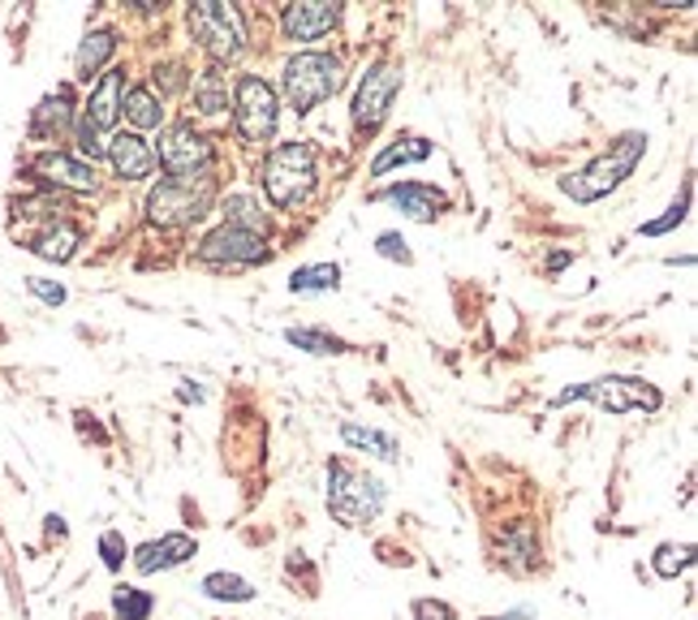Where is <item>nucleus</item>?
<instances>
[{"instance_id":"obj_29","label":"nucleus","mask_w":698,"mask_h":620,"mask_svg":"<svg viewBox=\"0 0 698 620\" xmlns=\"http://www.w3.org/2000/svg\"><path fill=\"white\" fill-rule=\"evenodd\" d=\"M285 341L294 345V350H306V354H345L350 345L333 336V332H324V327H285Z\"/></svg>"},{"instance_id":"obj_18","label":"nucleus","mask_w":698,"mask_h":620,"mask_svg":"<svg viewBox=\"0 0 698 620\" xmlns=\"http://www.w3.org/2000/svg\"><path fill=\"white\" fill-rule=\"evenodd\" d=\"M78 246H82V229H78V225H69V220L48 225V229L31 242L35 255H39V259H48V263H69L73 255H78Z\"/></svg>"},{"instance_id":"obj_5","label":"nucleus","mask_w":698,"mask_h":620,"mask_svg":"<svg viewBox=\"0 0 698 620\" xmlns=\"http://www.w3.org/2000/svg\"><path fill=\"white\" fill-rule=\"evenodd\" d=\"M272 207H294L311 195L315 186V147L311 142H281L267 151L264 168H259Z\"/></svg>"},{"instance_id":"obj_10","label":"nucleus","mask_w":698,"mask_h":620,"mask_svg":"<svg viewBox=\"0 0 698 620\" xmlns=\"http://www.w3.org/2000/svg\"><path fill=\"white\" fill-rule=\"evenodd\" d=\"M216 160L212 138L195 130V121H173L160 138V156L156 164H165L173 177H203Z\"/></svg>"},{"instance_id":"obj_17","label":"nucleus","mask_w":698,"mask_h":620,"mask_svg":"<svg viewBox=\"0 0 698 620\" xmlns=\"http://www.w3.org/2000/svg\"><path fill=\"white\" fill-rule=\"evenodd\" d=\"M199 552V543L190 534H165V539H151L134 552V569L138 573H160V569H177L186 564L190 555Z\"/></svg>"},{"instance_id":"obj_33","label":"nucleus","mask_w":698,"mask_h":620,"mask_svg":"<svg viewBox=\"0 0 698 620\" xmlns=\"http://www.w3.org/2000/svg\"><path fill=\"white\" fill-rule=\"evenodd\" d=\"M375 255H380V259H389V263H405V267L414 263V255H410V242H405L401 233H380V237H375Z\"/></svg>"},{"instance_id":"obj_16","label":"nucleus","mask_w":698,"mask_h":620,"mask_svg":"<svg viewBox=\"0 0 698 620\" xmlns=\"http://www.w3.org/2000/svg\"><path fill=\"white\" fill-rule=\"evenodd\" d=\"M108 160H112V173L121 181H142V177L156 173V151L142 134H117L108 142Z\"/></svg>"},{"instance_id":"obj_23","label":"nucleus","mask_w":698,"mask_h":620,"mask_svg":"<svg viewBox=\"0 0 698 620\" xmlns=\"http://www.w3.org/2000/svg\"><path fill=\"white\" fill-rule=\"evenodd\" d=\"M341 289V267L336 263H306L289 276V294L315 297V294H336Z\"/></svg>"},{"instance_id":"obj_31","label":"nucleus","mask_w":698,"mask_h":620,"mask_svg":"<svg viewBox=\"0 0 698 620\" xmlns=\"http://www.w3.org/2000/svg\"><path fill=\"white\" fill-rule=\"evenodd\" d=\"M156 608V599L138 587H117L112 590V617L117 620H147Z\"/></svg>"},{"instance_id":"obj_36","label":"nucleus","mask_w":698,"mask_h":620,"mask_svg":"<svg viewBox=\"0 0 698 620\" xmlns=\"http://www.w3.org/2000/svg\"><path fill=\"white\" fill-rule=\"evenodd\" d=\"M410 612H414V620H458V608L444 599H414Z\"/></svg>"},{"instance_id":"obj_2","label":"nucleus","mask_w":698,"mask_h":620,"mask_svg":"<svg viewBox=\"0 0 698 620\" xmlns=\"http://www.w3.org/2000/svg\"><path fill=\"white\" fill-rule=\"evenodd\" d=\"M212 203H216V181L207 173L203 177H168L147 195V220L156 229H181V225L203 220L212 211Z\"/></svg>"},{"instance_id":"obj_35","label":"nucleus","mask_w":698,"mask_h":620,"mask_svg":"<svg viewBox=\"0 0 698 620\" xmlns=\"http://www.w3.org/2000/svg\"><path fill=\"white\" fill-rule=\"evenodd\" d=\"M73 138H78V151L82 156H91V160H100V156H108V142L100 138V130H91L82 117L73 121Z\"/></svg>"},{"instance_id":"obj_8","label":"nucleus","mask_w":698,"mask_h":620,"mask_svg":"<svg viewBox=\"0 0 698 620\" xmlns=\"http://www.w3.org/2000/svg\"><path fill=\"white\" fill-rule=\"evenodd\" d=\"M186 22H190V35L199 39L203 52H212L216 66H229L246 52V31H242V18L233 4H220V0L190 4Z\"/></svg>"},{"instance_id":"obj_3","label":"nucleus","mask_w":698,"mask_h":620,"mask_svg":"<svg viewBox=\"0 0 698 620\" xmlns=\"http://www.w3.org/2000/svg\"><path fill=\"white\" fill-rule=\"evenodd\" d=\"M281 91H285V104L298 117H306L324 99H333L341 91V61H336L333 52H298V57L285 61Z\"/></svg>"},{"instance_id":"obj_28","label":"nucleus","mask_w":698,"mask_h":620,"mask_svg":"<svg viewBox=\"0 0 698 620\" xmlns=\"http://www.w3.org/2000/svg\"><path fill=\"white\" fill-rule=\"evenodd\" d=\"M195 108H199L203 117H216V112L229 108V78L220 69L203 73L199 82H195Z\"/></svg>"},{"instance_id":"obj_27","label":"nucleus","mask_w":698,"mask_h":620,"mask_svg":"<svg viewBox=\"0 0 698 620\" xmlns=\"http://www.w3.org/2000/svg\"><path fill=\"white\" fill-rule=\"evenodd\" d=\"M203 594L216 599V603H250L255 587L242 578V573H207L203 578Z\"/></svg>"},{"instance_id":"obj_12","label":"nucleus","mask_w":698,"mask_h":620,"mask_svg":"<svg viewBox=\"0 0 698 620\" xmlns=\"http://www.w3.org/2000/svg\"><path fill=\"white\" fill-rule=\"evenodd\" d=\"M341 22V4H328V0H306V4H285L281 13V31L294 43H315L333 31Z\"/></svg>"},{"instance_id":"obj_7","label":"nucleus","mask_w":698,"mask_h":620,"mask_svg":"<svg viewBox=\"0 0 698 620\" xmlns=\"http://www.w3.org/2000/svg\"><path fill=\"white\" fill-rule=\"evenodd\" d=\"M233 126L246 142H272V134L281 126V96L276 87L259 73H242L233 87Z\"/></svg>"},{"instance_id":"obj_19","label":"nucleus","mask_w":698,"mask_h":620,"mask_svg":"<svg viewBox=\"0 0 698 620\" xmlns=\"http://www.w3.org/2000/svg\"><path fill=\"white\" fill-rule=\"evenodd\" d=\"M341 440L350 444V449H358V453H371V457L380 461H401V444L389 435V431H375V426H363V423H341Z\"/></svg>"},{"instance_id":"obj_1","label":"nucleus","mask_w":698,"mask_h":620,"mask_svg":"<svg viewBox=\"0 0 698 620\" xmlns=\"http://www.w3.org/2000/svg\"><path fill=\"white\" fill-rule=\"evenodd\" d=\"M642 151H647V134H621L617 138V147L608 151V156H599L591 160L582 173H566L557 186L566 190L569 198H578V203H596V198L612 195L626 177L633 173V164L642 160Z\"/></svg>"},{"instance_id":"obj_25","label":"nucleus","mask_w":698,"mask_h":620,"mask_svg":"<svg viewBox=\"0 0 698 620\" xmlns=\"http://www.w3.org/2000/svg\"><path fill=\"white\" fill-rule=\"evenodd\" d=\"M504 560H509V569H518V573H531L534 569V555H539V539H534L531 522H518L509 534H504Z\"/></svg>"},{"instance_id":"obj_34","label":"nucleus","mask_w":698,"mask_h":620,"mask_svg":"<svg viewBox=\"0 0 698 620\" xmlns=\"http://www.w3.org/2000/svg\"><path fill=\"white\" fill-rule=\"evenodd\" d=\"M126 552H130V548H126V534H121V530H104L100 534L104 569H112V573H117V569L126 564Z\"/></svg>"},{"instance_id":"obj_4","label":"nucleus","mask_w":698,"mask_h":620,"mask_svg":"<svg viewBox=\"0 0 698 620\" xmlns=\"http://www.w3.org/2000/svg\"><path fill=\"white\" fill-rule=\"evenodd\" d=\"M384 483L345 461H328V513L341 525H371L384 509Z\"/></svg>"},{"instance_id":"obj_40","label":"nucleus","mask_w":698,"mask_h":620,"mask_svg":"<svg viewBox=\"0 0 698 620\" xmlns=\"http://www.w3.org/2000/svg\"><path fill=\"white\" fill-rule=\"evenodd\" d=\"M483 620H531V612H504V617H483Z\"/></svg>"},{"instance_id":"obj_20","label":"nucleus","mask_w":698,"mask_h":620,"mask_svg":"<svg viewBox=\"0 0 698 620\" xmlns=\"http://www.w3.org/2000/svg\"><path fill=\"white\" fill-rule=\"evenodd\" d=\"M121 117L134 126V134L138 130H160V126H165V104H160V96H156L151 87H134V91H126Z\"/></svg>"},{"instance_id":"obj_39","label":"nucleus","mask_w":698,"mask_h":620,"mask_svg":"<svg viewBox=\"0 0 698 620\" xmlns=\"http://www.w3.org/2000/svg\"><path fill=\"white\" fill-rule=\"evenodd\" d=\"M569 259H573L569 250H561V255H552V259H548V272H561V267H566Z\"/></svg>"},{"instance_id":"obj_30","label":"nucleus","mask_w":698,"mask_h":620,"mask_svg":"<svg viewBox=\"0 0 698 620\" xmlns=\"http://www.w3.org/2000/svg\"><path fill=\"white\" fill-rule=\"evenodd\" d=\"M690 564H695V548H690V543H660L656 555H651V569H656L660 578H668V582L681 578Z\"/></svg>"},{"instance_id":"obj_21","label":"nucleus","mask_w":698,"mask_h":620,"mask_svg":"<svg viewBox=\"0 0 698 620\" xmlns=\"http://www.w3.org/2000/svg\"><path fill=\"white\" fill-rule=\"evenodd\" d=\"M432 160V142L427 138H397L393 147H384L375 160H371V177H389L393 168H401V164H423Z\"/></svg>"},{"instance_id":"obj_37","label":"nucleus","mask_w":698,"mask_h":620,"mask_svg":"<svg viewBox=\"0 0 698 620\" xmlns=\"http://www.w3.org/2000/svg\"><path fill=\"white\" fill-rule=\"evenodd\" d=\"M27 289H31L35 297H43L48 306H61L66 302V285H57V281H43V276H27Z\"/></svg>"},{"instance_id":"obj_9","label":"nucleus","mask_w":698,"mask_h":620,"mask_svg":"<svg viewBox=\"0 0 698 620\" xmlns=\"http://www.w3.org/2000/svg\"><path fill=\"white\" fill-rule=\"evenodd\" d=\"M397 91H401V66L380 61V66L366 69V78L358 82V96H354V108H350L354 130L358 134L380 130L384 117H389V108H393V99H397Z\"/></svg>"},{"instance_id":"obj_24","label":"nucleus","mask_w":698,"mask_h":620,"mask_svg":"<svg viewBox=\"0 0 698 620\" xmlns=\"http://www.w3.org/2000/svg\"><path fill=\"white\" fill-rule=\"evenodd\" d=\"M73 121V104H69V91H57V96L39 99V108H35L31 117V134L35 138H52V134H61Z\"/></svg>"},{"instance_id":"obj_14","label":"nucleus","mask_w":698,"mask_h":620,"mask_svg":"<svg viewBox=\"0 0 698 620\" xmlns=\"http://www.w3.org/2000/svg\"><path fill=\"white\" fill-rule=\"evenodd\" d=\"M121 104H126V69H108V73H100L96 91H91V99H87L82 121L100 134L117 130V121H121Z\"/></svg>"},{"instance_id":"obj_11","label":"nucleus","mask_w":698,"mask_h":620,"mask_svg":"<svg viewBox=\"0 0 698 620\" xmlns=\"http://www.w3.org/2000/svg\"><path fill=\"white\" fill-rule=\"evenodd\" d=\"M199 259L203 263H233V267H250V263L267 259V246H264V237H259V233L220 225V229H212L199 242Z\"/></svg>"},{"instance_id":"obj_22","label":"nucleus","mask_w":698,"mask_h":620,"mask_svg":"<svg viewBox=\"0 0 698 620\" xmlns=\"http://www.w3.org/2000/svg\"><path fill=\"white\" fill-rule=\"evenodd\" d=\"M117 52V31H91L82 43H78V57H73V69H78V78L82 82H91L104 66H108V57Z\"/></svg>"},{"instance_id":"obj_32","label":"nucleus","mask_w":698,"mask_h":620,"mask_svg":"<svg viewBox=\"0 0 698 620\" xmlns=\"http://www.w3.org/2000/svg\"><path fill=\"white\" fill-rule=\"evenodd\" d=\"M690 198H695V186L686 181V186H681V198H672L668 216H660V220H647V225H642V233H647V237H660V233H672L677 225H681V220H686V211H690Z\"/></svg>"},{"instance_id":"obj_15","label":"nucleus","mask_w":698,"mask_h":620,"mask_svg":"<svg viewBox=\"0 0 698 620\" xmlns=\"http://www.w3.org/2000/svg\"><path fill=\"white\" fill-rule=\"evenodd\" d=\"M35 173L48 181V186H61V190H96V164L78 160V156H66V151H43L39 160L31 164Z\"/></svg>"},{"instance_id":"obj_26","label":"nucleus","mask_w":698,"mask_h":620,"mask_svg":"<svg viewBox=\"0 0 698 620\" xmlns=\"http://www.w3.org/2000/svg\"><path fill=\"white\" fill-rule=\"evenodd\" d=\"M220 211H225V225L246 229V233H259V237H264L267 216H264V207H259L250 195H229L225 203H220Z\"/></svg>"},{"instance_id":"obj_13","label":"nucleus","mask_w":698,"mask_h":620,"mask_svg":"<svg viewBox=\"0 0 698 620\" xmlns=\"http://www.w3.org/2000/svg\"><path fill=\"white\" fill-rule=\"evenodd\" d=\"M380 198L393 203V207H401V216L414 220V225H432L435 216L449 207V195L435 190V186H427V181H397V186H389Z\"/></svg>"},{"instance_id":"obj_6","label":"nucleus","mask_w":698,"mask_h":620,"mask_svg":"<svg viewBox=\"0 0 698 620\" xmlns=\"http://www.w3.org/2000/svg\"><path fill=\"white\" fill-rule=\"evenodd\" d=\"M569 401H591L608 414H630V410H647L656 414L665 405V396L651 388L647 380H633V375H599L591 384H573L557 396V405H569Z\"/></svg>"},{"instance_id":"obj_38","label":"nucleus","mask_w":698,"mask_h":620,"mask_svg":"<svg viewBox=\"0 0 698 620\" xmlns=\"http://www.w3.org/2000/svg\"><path fill=\"white\" fill-rule=\"evenodd\" d=\"M177 396H181V401H195V405H199V401H203V388H199V384H190V380H186V384L177 388Z\"/></svg>"}]
</instances>
